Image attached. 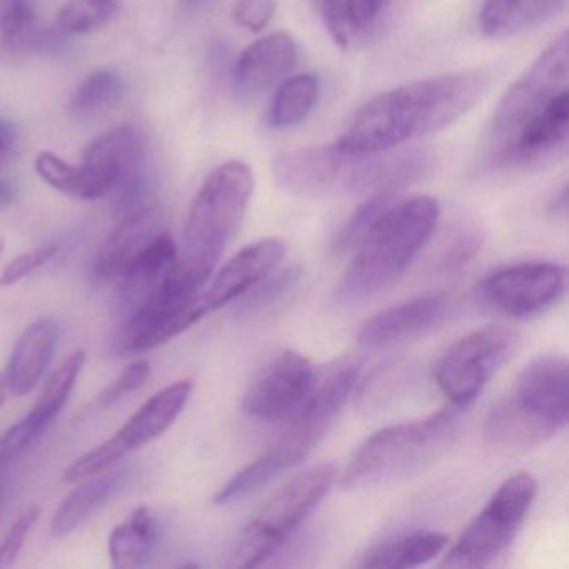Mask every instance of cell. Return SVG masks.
<instances>
[{
    "instance_id": "cell-1",
    "label": "cell",
    "mask_w": 569,
    "mask_h": 569,
    "mask_svg": "<svg viewBox=\"0 0 569 569\" xmlns=\"http://www.w3.org/2000/svg\"><path fill=\"white\" fill-rule=\"evenodd\" d=\"M489 86L488 69H469L382 92L361 108L335 146L342 154H375L442 131L462 118Z\"/></svg>"
},
{
    "instance_id": "cell-2",
    "label": "cell",
    "mask_w": 569,
    "mask_h": 569,
    "mask_svg": "<svg viewBox=\"0 0 569 569\" xmlns=\"http://www.w3.org/2000/svg\"><path fill=\"white\" fill-rule=\"evenodd\" d=\"M356 379L358 368L345 361L335 362L321 375H316L311 391L289 418L288 428L279 441L232 476L214 496L216 505L239 501L305 461L341 415Z\"/></svg>"
},
{
    "instance_id": "cell-3",
    "label": "cell",
    "mask_w": 569,
    "mask_h": 569,
    "mask_svg": "<svg viewBox=\"0 0 569 569\" xmlns=\"http://www.w3.org/2000/svg\"><path fill=\"white\" fill-rule=\"evenodd\" d=\"M438 221L436 199H398L355 249V258L336 288V302L362 301L398 281L428 244Z\"/></svg>"
},
{
    "instance_id": "cell-4",
    "label": "cell",
    "mask_w": 569,
    "mask_h": 569,
    "mask_svg": "<svg viewBox=\"0 0 569 569\" xmlns=\"http://www.w3.org/2000/svg\"><path fill=\"white\" fill-rule=\"evenodd\" d=\"M568 362L541 356L529 362L485 421V439L501 451H525L555 438L568 425Z\"/></svg>"
},
{
    "instance_id": "cell-5",
    "label": "cell",
    "mask_w": 569,
    "mask_h": 569,
    "mask_svg": "<svg viewBox=\"0 0 569 569\" xmlns=\"http://www.w3.org/2000/svg\"><path fill=\"white\" fill-rule=\"evenodd\" d=\"M252 192L254 176L241 161L224 162L202 182L189 209L178 258L179 269L199 288H204L241 229Z\"/></svg>"
},
{
    "instance_id": "cell-6",
    "label": "cell",
    "mask_w": 569,
    "mask_h": 569,
    "mask_svg": "<svg viewBox=\"0 0 569 569\" xmlns=\"http://www.w3.org/2000/svg\"><path fill=\"white\" fill-rule=\"evenodd\" d=\"M465 409L451 405L428 418L379 429L356 449L341 485L372 488L418 475L451 448Z\"/></svg>"
},
{
    "instance_id": "cell-7",
    "label": "cell",
    "mask_w": 569,
    "mask_h": 569,
    "mask_svg": "<svg viewBox=\"0 0 569 569\" xmlns=\"http://www.w3.org/2000/svg\"><path fill=\"white\" fill-rule=\"evenodd\" d=\"M338 478L336 466L322 465L282 486L239 532L229 555V568L264 565L321 505Z\"/></svg>"
},
{
    "instance_id": "cell-8",
    "label": "cell",
    "mask_w": 569,
    "mask_h": 569,
    "mask_svg": "<svg viewBox=\"0 0 569 569\" xmlns=\"http://www.w3.org/2000/svg\"><path fill=\"white\" fill-rule=\"evenodd\" d=\"M568 32L556 36L496 106L488 131V152L492 164L496 166L511 148L522 129L556 96L568 89Z\"/></svg>"
},
{
    "instance_id": "cell-9",
    "label": "cell",
    "mask_w": 569,
    "mask_h": 569,
    "mask_svg": "<svg viewBox=\"0 0 569 569\" xmlns=\"http://www.w3.org/2000/svg\"><path fill=\"white\" fill-rule=\"evenodd\" d=\"M535 478L518 472L506 479L461 538L449 549L441 568H485L515 541L536 496Z\"/></svg>"
},
{
    "instance_id": "cell-10",
    "label": "cell",
    "mask_w": 569,
    "mask_h": 569,
    "mask_svg": "<svg viewBox=\"0 0 569 569\" xmlns=\"http://www.w3.org/2000/svg\"><path fill=\"white\" fill-rule=\"evenodd\" d=\"M81 199L109 198L118 212L136 209L144 191V144L132 126L114 129L86 149Z\"/></svg>"
},
{
    "instance_id": "cell-11",
    "label": "cell",
    "mask_w": 569,
    "mask_h": 569,
    "mask_svg": "<svg viewBox=\"0 0 569 569\" xmlns=\"http://www.w3.org/2000/svg\"><path fill=\"white\" fill-rule=\"evenodd\" d=\"M199 296L201 288L176 262L158 291L122 318L119 348L126 352L149 351L188 331L206 316Z\"/></svg>"
},
{
    "instance_id": "cell-12",
    "label": "cell",
    "mask_w": 569,
    "mask_h": 569,
    "mask_svg": "<svg viewBox=\"0 0 569 569\" xmlns=\"http://www.w3.org/2000/svg\"><path fill=\"white\" fill-rule=\"evenodd\" d=\"M192 389L194 382L191 379H182L156 392L111 439L76 459L66 469L64 481L78 485L82 479L106 471L129 452L138 451L142 446L164 435L184 411Z\"/></svg>"
},
{
    "instance_id": "cell-13",
    "label": "cell",
    "mask_w": 569,
    "mask_h": 569,
    "mask_svg": "<svg viewBox=\"0 0 569 569\" xmlns=\"http://www.w3.org/2000/svg\"><path fill=\"white\" fill-rule=\"evenodd\" d=\"M518 338L505 326L478 329L456 342L435 366V381L449 402L468 408L488 379L511 358Z\"/></svg>"
},
{
    "instance_id": "cell-14",
    "label": "cell",
    "mask_w": 569,
    "mask_h": 569,
    "mask_svg": "<svg viewBox=\"0 0 569 569\" xmlns=\"http://www.w3.org/2000/svg\"><path fill=\"white\" fill-rule=\"evenodd\" d=\"M566 289V269L555 262H522L492 272L482 282L486 302L499 312L528 318L551 308Z\"/></svg>"
},
{
    "instance_id": "cell-15",
    "label": "cell",
    "mask_w": 569,
    "mask_h": 569,
    "mask_svg": "<svg viewBox=\"0 0 569 569\" xmlns=\"http://www.w3.org/2000/svg\"><path fill=\"white\" fill-rule=\"evenodd\" d=\"M315 378L311 362L299 352L286 349L269 359L252 379L242 408L259 421H286L302 405Z\"/></svg>"
},
{
    "instance_id": "cell-16",
    "label": "cell",
    "mask_w": 569,
    "mask_h": 569,
    "mask_svg": "<svg viewBox=\"0 0 569 569\" xmlns=\"http://www.w3.org/2000/svg\"><path fill=\"white\" fill-rule=\"evenodd\" d=\"M356 156L342 154L336 146L279 152L272 159V176L282 191L301 198H318L336 189L348 191Z\"/></svg>"
},
{
    "instance_id": "cell-17",
    "label": "cell",
    "mask_w": 569,
    "mask_h": 569,
    "mask_svg": "<svg viewBox=\"0 0 569 569\" xmlns=\"http://www.w3.org/2000/svg\"><path fill=\"white\" fill-rule=\"evenodd\" d=\"M569 92L556 96L496 162L498 168L539 169L566 154L568 148Z\"/></svg>"
},
{
    "instance_id": "cell-18",
    "label": "cell",
    "mask_w": 569,
    "mask_h": 569,
    "mask_svg": "<svg viewBox=\"0 0 569 569\" xmlns=\"http://www.w3.org/2000/svg\"><path fill=\"white\" fill-rule=\"evenodd\" d=\"M284 254V242L276 238L261 239L241 249L216 274L208 291L199 296L206 315L224 308L229 302L251 291L261 279L278 268Z\"/></svg>"
},
{
    "instance_id": "cell-19",
    "label": "cell",
    "mask_w": 569,
    "mask_h": 569,
    "mask_svg": "<svg viewBox=\"0 0 569 569\" xmlns=\"http://www.w3.org/2000/svg\"><path fill=\"white\" fill-rule=\"evenodd\" d=\"M435 158L422 149L356 156L348 191L361 194L399 192L431 172Z\"/></svg>"
},
{
    "instance_id": "cell-20",
    "label": "cell",
    "mask_w": 569,
    "mask_h": 569,
    "mask_svg": "<svg viewBox=\"0 0 569 569\" xmlns=\"http://www.w3.org/2000/svg\"><path fill=\"white\" fill-rule=\"evenodd\" d=\"M448 311L445 296H425L392 306L368 319L359 331V345L379 349L399 345L438 326Z\"/></svg>"
},
{
    "instance_id": "cell-21",
    "label": "cell",
    "mask_w": 569,
    "mask_h": 569,
    "mask_svg": "<svg viewBox=\"0 0 569 569\" xmlns=\"http://www.w3.org/2000/svg\"><path fill=\"white\" fill-rule=\"evenodd\" d=\"M162 231V214L158 208L132 209L102 242L94 259L96 278L118 281Z\"/></svg>"
},
{
    "instance_id": "cell-22",
    "label": "cell",
    "mask_w": 569,
    "mask_h": 569,
    "mask_svg": "<svg viewBox=\"0 0 569 569\" xmlns=\"http://www.w3.org/2000/svg\"><path fill=\"white\" fill-rule=\"evenodd\" d=\"M298 64V44L289 32H274L249 46L236 66L234 79L242 98L264 92Z\"/></svg>"
},
{
    "instance_id": "cell-23",
    "label": "cell",
    "mask_w": 569,
    "mask_h": 569,
    "mask_svg": "<svg viewBox=\"0 0 569 569\" xmlns=\"http://www.w3.org/2000/svg\"><path fill=\"white\" fill-rule=\"evenodd\" d=\"M59 332L58 321L51 318L38 319L26 328L12 351L6 376L12 395H29L41 382L58 349Z\"/></svg>"
},
{
    "instance_id": "cell-24",
    "label": "cell",
    "mask_w": 569,
    "mask_h": 569,
    "mask_svg": "<svg viewBox=\"0 0 569 569\" xmlns=\"http://www.w3.org/2000/svg\"><path fill=\"white\" fill-rule=\"evenodd\" d=\"M566 0H486L481 31L491 39H508L549 21L565 9Z\"/></svg>"
},
{
    "instance_id": "cell-25",
    "label": "cell",
    "mask_w": 569,
    "mask_h": 569,
    "mask_svg": "<svg viewBox=\"0 0 569 569\" xmlns=\"http://www.w3.org/2000/svg\"><path fill=\"white\" fill-rule=\"evenodd\" d=\"M161 526L151 509L141 506L134 509L121 525L109 535V556L114 568H141L158 548Z\"/></svg>"
},
{
    "instance_id": "cell-26",
    "label": "cell",
    "mask_w": 569,
    "mask_h": 569,
    "mask_svg": "<svg viewBox=\"0 0 569 569\" xmlns=\"http://www.w3.org/2000/svg\"><path fill=\"white\" fill-rule=\"evenodd\" d=\"M448 542V536L442 532H415L372 546L361 556L358 565L378 569L416 568L441 555Z\"/></svg>"
},
{
    "instance_id": "cell-27",
    "label": "cell",
    "mask_w": 569,
    "mask_h": 569,
    "mask_svg": "<svg viewBox=\"0 0 569 569\" xmlns=\"http://www.w3.org/2000/svg\"><path fill=\"white\" fill-rule=\"evenodd\" d=\"M121 476L118 471H102L79 481L78 489L64 499L56 512L52 519V535L56 538H64L74 532L116 491Z\"/></svg>"
},
{
    "instance_id": "cell-28",
    "label": "cell",
    "mask_w": 569,
    "mask_h": 569,
    "mask_svg": "<svg viewBox=\"0 0 569 569\" xmlns=\"http://www.w3.org/2000/svg\"><path fill=\"white\" fill-rule=\"evenodd\" d=\"M84 365V351H76L52 372L41 396L36 401L34 408L26 418L21 419L36 438L42 436V432L58 418L59 412L62 411L74 391L76 382H78Z\"/></svg>"
},
{
    "instance_id": "cell-29",
    "label": "cell",
    "mask_w": 569,
    "mask_h": 569,
    "mask_svg": "<svg viewBox=\"0 0 569 569\" xmlns=\"http://www.w3.org/2000/svg\"><path fill=\"white\" fill-rule=\"evenodd\" d=\"M44 42L31 0H0V61L38 51Z\"/></svg>"
},
{
    "instance_id": "cell-30",
    "label": "cell",
    "mask_w": 569,
    "mask_h": 569,
    "mask_svg": "<svg viewBox=\"0 0 569 569\" xmlns=\"http://www.w3.org/2000/svg\"><path fill=\"white\" fill-rule=\"evenodd\" d=\"M319 82L315 74H298L279 86L268 112V124L274 129L301 124L315 108Z\"/></svg>"
},
{
    "instance_id": "cell-31",
    "label": "cell",
    "mask_w": 569,
    "mask_h": 569,
    "mask_svg": "<svg viewBox=\"0 0 569 569\" xmlns=\"http://www.w3.org/2000/svg\"><path fill=\"white\" fill-rule=\"evenodd\" d=\"M124 94L126 84L121 76L112 71H98L78 86L69 108L78 114H91V112L114 108L122 101Z\"/></svg>"
},
{
    "instance_id": "cell-32",
    "label": "cell",
    "mask_w": 569,
    "mask_h": 569,
    "mask_svg": "<svg viewBox=\"0 0 569 569\" xmlns=\"http://www.w3.org/2000/svg\"><path fill=\"white\" fill-rule=\"evenodd\" d=\"M119 11V0H68L58 14L61 36L88 34L108 24Z\"/></svg>"
},
{
    "instance_id": "cell-33",
    "label": "cell",
    "mask_w": 569,
    "mask_h": 569,
    "mask_svg": "<svg viewBox=\"0 0 569 569\" xmlns=\"http://www.w3.org/2000/svg\"><path fill=\"white\" fill-rule=\"evenodd\" d=\"M399 192H376L365 204L359 206L335 236L336 251L346 252L358 248L359 242L375 228L376 222L398 201Z\"/></svg>"
},
{
    "instance_id": "cell-34",
    "label": "cell",
    "mask_w": 569,
    "mask_h": 569,
    "mask_svg": "<svg viewBox=\"0 0 569 569\" xmlns=\"http://www.w3.org/2000/svg\"><path fill=\"white\" fill-rule=\"evenodd\" d=\"M322 21L339 48L346 49L371 21L362 0H318Z\"/></svg>"
},
{
    "instance_id": "cell-35",
    "label": "cell",
    "mask_w": 569,
    "mask_h": 569,
    "mask_svg": "<svg viewBox=\"0 0 569 569\" xmlns=\"http://www.w3.org/2000/svg\"><path fill=\"white\" fill-rule=\"evenodd\" d=\"M302 278V269L299 266L271 271L264 279L258 282L251 291L246 292L242 298L241 309L244 312H259L269 306L281 301L288 296Z\"/></svg>"
},
{
    "instance_id": "cell-36",
    "label": "cell",
    "mask_w": 569,
    "mask_h": 569,
    "mask_svg": "<svg viewBox=\"0 0 569 569\" xmlns=\"http://www.w3.org/2000/svg\"><path fill=\"white\" fill-rule=\"evenodd\" d=\"M36 171L46 184L71 198L81 199V169L69 164L54 152L44 151L36 159Z\"/></svg>"
},
{
    "instance_id": "cell-37",
    "label": "cell",
    "mask_w": 569,
    "mask_h": 569,
    "mask_svg": "<svg viewBox=\"0 0 569 569\" xmlns=\"http://www.w3.org/2000/svg\"><path fill=\"white\" fill-rule=\"evenodd\" d=\"M149 376H151V366H149L148 361L141 359V361L132 362V365H129L128 368L114 379L111 386H108V388L99 395L96 406H98L99 409L111 408V406L121 401L126 396L141 389L142 386L146 385V381H148Z\"/></svg>"
},
{
    "instance_id": "cell-38",
    "label": "cell",
    "mask_w": 569,
    "mask_h": 569,
    "mask_svg": "<svg viewBox=\"0 0 569 569\" xmlns=\"http://www.w3.org/2000/svg\"><path fill=\"white\" fill-rule=\"evenodd\" d=\"M39 518H41V508L38 505H32L26 508L18 516V519L12 522L8 535L0 541V568L11 566L18 559L22 548H24L26 539L31 535L34 526L38 525Z\"/></svg>"
},
{
    "instance_id": "cell-39",
    "label": "cell",
    "mask_w": 569,
    "mask_h": 569,
    "mask_svg": "<svg viewBox=\"0 0 569 569\" xmlns=\"http://www.w3.org/2000/svg\"><path fill=\"white\" fill-rule=\"evenodd\" d=\"M59 248L54 244L42 246V248L34 249L31 252H24V254L18 256V258L12 259L2 272H0V286H9L18 284L22 279L28 278V276L34 274L36 271L42 268V266L51 262L52 259L58 256Z\"/></svg>"
},
{
    "instance_id": "cell-40",
    "label": "cell",
    "mask_w": 569,
    "mask_h": 569,
    "mask_svg": "<svg viewBox=\"0 0 569 569\" xmlns=\"http://www.w3.org/2000/svg\"><path fill=\"white\" fill-rule=\"evenodd\" d=\"M276 0H236L232 18L241 28L252 32L268 28L276 14Z\"/></svg>"
},
{
    "instance_id": "cell-41",
    "label": "cell",
    "mask_w": 569,
    "mask_h": 569,
    "mask_svg": "<svg viewBox=\"0 0 569 569\" xmlns=\"http://www.w3.org/2000/svg\"><path fill=\"white\" fill-rule=\"evenodd\" d=\"M479 244H481V232H479L478 226H459L455 238H452L451 248H448V252H446V264L451 268L465 264L478 251Z\"/></svg>"
},
{
    "instance_id": "cell-42",
    "label": "cell",
    "mask_w": 569,
    "mask_h": 569,
    "mask_svg": "<svg viewBox=\"0 0 569 569\" xmlns=\"http://www.w3.org/2000/svg\"><path fill=\"white\" fill-rule=\"evenodd\" d=\"M18 199L14 184L8 179H0V209H8L14 204Z\"/></svg>"
},
{
    "instance_id": "cell-43",
    "label": "cell",
    "mask_w": 569,
    "mask_h": 569,
    "mask_svg": "<svg viewBox=\"0 0 569 569\" xmlns=\"http://www.w3.org/2000/svg\"><path fill=\"white\" fill-rule=\"evenodd\" d=\"M14 141V128L9 122L0 121V152H11Z\"/></svg>"
},
{
    "instance_id": "cell-44",
    "label": "cell",
    "mask_w": 569,
    "mask_h": 569,
    "mask_svg": "<svg viewBox=\"0 0 569 569\" xmlns=\"http://www.w3.org/2000/svg\"><path fill=\"white\" fill-rule=\"evenodd\" d=\"M365 2L366 11H368L369 18H375L378 14L379 9H381L382 2L385 0H362Z\"/></svg>"
},
{
    "instance_id": "cell-45",
    "label": "cell",
    "mask_w": 569,
    "mask_h": 569,
    "mask_svg": "<svg viewBox=\"0 0 569 569\" xmlns=\"http://www.w3.org/2000/svg\"><path fill=\"white\" fill-rule=\"evenodd\" d=\"M9 382L6 376L0 375V409L6 405V398H8Z\"/></svg>"
},
{
    "instance_id": "cell-46",
    "label": "cell",
    "mask_w": 569,
    "mask_h": 569,
    "mask_svg": "<svg viewBox=\"0 0 569 569\" xmlns=\"http://www.w3.org/2000/svg\"><path fill=\"white\" fill-rule=\"evenodd\" d=\"M182 6H186V8L189 9H199L202 8V6L208 4V2H211V0H179Z\"/></svg>"
},
{
    "instance_id": "cell-47",
    "label": "cell",
    "mask_w": 569,
    "mask_h": 569,
    "mask_svg": "<svg viewBox=\"0 0 569 569\" xmlns=\"http://www.w3.org/2000/svg\"><path fill=\"white\" fill-rule=\"evenodd\" d=\"M11 158V152H0V169L4 168L6 162Z\"/></svg>"
},
{
    "instance_id": "cell-48",
    "label": "cell",
    "mask_w": 569,
    "mask_h": 569,
    "mask_svg": "<svg viewBox=\"0 0 569 569\" xmlns=\"http://www.w3.org/2000/svg\"><path fill=\"white\" fill-rule=\"evenodd\" d=\"M4 496H6L4 485H0V505H2V502H4Z\"/></svg>"
},
{
    "instance_id": "cell-49",
    "label": "cell",
    "mask_w": 569,
    "mask_h": 569,
    "mask_svg": "<svg viewBox=\"0 0 569 569\" xmlns=\"http://www.w3.org/2000/svg\"><path fill=\"white\" fill-rule=\"evenodd\" d=\"M2 249H4V242H2V239H0V252H2Z\"/></svg>"
}]
</instances>
